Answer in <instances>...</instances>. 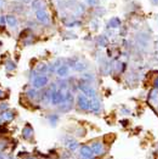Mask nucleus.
Wrapping results in <instances>:
<instances>
[{
  "label": "nucleus",
  "instance_id": "nucleus-3",
  "mask_svg": "<svg viewBox=\"0 0 158 159\" xmlns=\"http://www.w3.org/2000/svg\"><path fill=\"white\" fill-rule=\"evenodd\" d=\"M49 80L48 78L45 76V75H39L38 77H36L34 80V82H33V84L35 88H42L43 86L46 85L47 83H48Z\"/></svg>",
  "mask_w": 158,
  "mask_h": 159
},
{
  "label": "nucleus",
  "instance_id": "nucleus-11",
  "mask_svg": "<svg viewBox=\"0 0 158 159\" xmlns=\"http://www.w3.org/2000/svg\"><path fill=\"white\" fill-rule=\"evenodd\" d=\"M13 117H14V115L10 111H5L0 115V118L2 119V120H6V121H10L13 119Z\"/></svg>",
  "mask_w": 158,
  "mask_h": 159
},
{
  "label": "nucleus",
  "instance_id": "nucleus-6",
  "mask_svg": "<svg viewBox=\"0 0 158 159\" xmlns=\"http://www.w3.org/2000/svg\"><path fill=\"white\" fill-rule=\"evenodd\" d=\"M90 109H92L93 111H96V112L100 111L101 103L96 97L93 98L90 100Z\"/></svg>",
  "mask_w": 158,
  "mask_h": 159
},
{
  "label": "nucleus",
  "instance_id": "nucleus-20",
  "mask_svg": "<svg viewBox=\"0 0 158 159\" xmlns=\"http://www.w3.org/2000/svg\"><path fill=\"white\" fill-rule=\"evenodd\" d=\"M88 3L89 4H96L97 2V0H88Z\"/></svg>",
  "mask_w": 158,
  "mask_h": 159
},
{
  "label": "nucleus",
  "instance_id": "nucleus-9",
  "mask_svg": "<svg viewBox=\"0 0 158 159\" xmlns=\"http://www.w3.org/2000/svg\"><path fill=\"white\" fill-rule=\"evenodd\" d=\"M6 21H7V23L11 27H14V26H16V25H17L16 18L15 16H11V15L7 16Z\"/></svg>",
  "mask_w": 158,
  "mask_h": 159
},
{
  "label": "nucleus",
  "instance_id": "nucleus-14",
  "mask_svg": "<svg viewBox=\"0 0 158 159\" xmlns=\"http://www.w3.org/2000/svg\"><path fill=\"white\" fill-rule=\"evenodd\" d=\"M67 146L71 150H75L78 147V143L74 140H71L67 143Z\"/></svg>",
  "mask_w": 158,
  "mask_h": 159
},
{
  "label": "nucleus",
  "instance_id": "nucleus-23",
  "mask_svg": "<svg viewBox=\"0 0 158 159\" xmlns=\"http://www.w3.org/2000/svg\"><path fill=\"white\" fill-rule=\"evenodd\" d=\"M155 3H158V0H152Z\"/></svg>",
  "mask_w": 158,
  "mask_h": 159
},
{
  "label": "nucleus",
  "instance_id": "nucleus-19",
  "mask_svg": "<svg viewBox=\"0 0 158 159\" xmlns=\"http://www.w3.org/2000/svg\"><path fill=\"white\" fill-rule=\"evenodd\" d=\"M29 95L31 98H34V97L36 96V92L34 91V89H31V90H29Z\"/></svg>",
  "mask_w": 158,
  "mask_h": 159
},
{
  "label": "nucleus",
  "instance_id": "nucleus-5",
  "mask_svg": "<svg viewBox=\"0 0 158 159\" xmlns=\"http://www.w3.org/2000/svg\"><path fill=\"white\" fill-rule=\"evenodd\" d=\"M36 16H37V19L42 23H46L49 21L48 15H47L46 11L43 10V9H39V10L37 11Z\"/></svg>",
  "mask_w": 158,
  "mask_h": 159
},
{
  "label": "nucleus",
  "instance_id": "nucleus-8",
  "mask_svg": "<svg viewBox=\"0 0 158 159\" xmlns=\"http://www.w3.org/2000/svg\"><path fill=\"white\" fill-rule=\"evenodd\" d=\"M92 150L95 154H101L103 150V146L101 143L95 142L92 144Z\"/></svg>",
  "mask_w": 158,
  "mask_h": 159
},
{
  "label": "nucleus",
  "instance_id": "nucleus-18",
  "mask_svg": "<svg viewBox=\"0 0 158 159\" xmlns=\"http://www.w3.org/2000/svg\"><path fill=\"white\" fill-rule=\"evenodd\" d=\"M38 71H45L46 70H47V67H46V65L42 64V65H41V67H38Z\"/></svg>",
  "mask_w": 158,
  "mask_h": 159
},
{
  "label": "nucleus",
  "instance_id": "nucleus-16",
  "mask_svg": "<svg viewBox=\"0 0 158 159\" xmlns=\"http://www.w3.org/2000/svg\"><path fill=\"white\" fill-rule=\"evenodd\" d=\"M6 67L7 69L9 70V71H12V70L16 68V64L13 62H11V61H8L6 64Z\"/></svg>",
  "mask_w": 158,
  "mask_h": 159
},
{
  "label": "nucleus",
  "instance_id": "nucleus-21",
  "mask_svg": "<svg viewBox=\"0 0 158 159\" xmlns=\"http://www.w3.org/2000/svg\"><path fill=\"white\" fill-rule=\"evenodd\" d=\"M154 86H155L156 89H158V77L156 78L155 81H154Z\"/></svg>",
  "mask_w": 158,
  "mask_h": 159
},
{
  "label": "nucleus",
  "instance_id": "nucleus-15",
  "mask_svg": "<svg viewBox=\"0 0 158 159\" xmlns=\"http://www.w3.org/2000/svg\"><path fill=\"white\" fill-rule=\"evenodd\" d=\"M110 25L112 28H117L119 25H120V20H119V19H118V18H113V19L110 20Z\"/></svg>",
  "mask_w": 158,
  "mask_h": 159
},
{
  "label": "nucleus",
  "instance_id": "nucleus-1",
  "mask_svg": "<svg viewBox=\"0 0 158 159\" xmlns=\"http://www.w3.org/2000/svg\"><path fill=\"white\" fill-rule=\"evenodd\" d=\"M67 99V94L62 93V91H53L51 93V101L54 105L59 104L66 102Z\"/></svg>",
  "mask_w": 158,
  "mask_h": 159
},
{
  "label": "nucleus",
  "instance_id": "nucleus-22",
  "mask_svg": "<svg viewBox=\"0 0 158 159\" xmlns=\"http://www.w3.org/2000/svg\"><path fill=\"white\" fill-rule=\"evenodd\" d=\"M3 96V92H2V90H0V98H2Z\"/></svg>",
  "mask_w": 158,
  "mask_h": 159
},
{
  "label": "nucleus",
  "instance_id": "nucleus-17",
  "mask_svg": "<svg viewBox=\"0 0 158 159\" xmlns=\"http://www.w3.org/2000/svg\"><path fill=\"white\" fill-rule=\"evenodd\" d=\"M40 5H41V2H39V0H34V2H33V7L35 9H41L40 7Z\"/></svg>",
  "mask_w": 158,
  "mask_h": 159
},
{
  "label": "nucleus",
  "instance_id": "nucleus-12",
  "mask_svg": "<svg viewBox=\"0 0 158 159\" xmlns=\"http://www.w3.org/2000/svg\"><path fill=\"white\" fill-rule=\"evenodd\" d=\"M33 129L30 127H25L23 130V136L25 139H29L33 136Z\"/></svg>",
  "mask_w": 158,
  "mask_h": 159
},
{
  "label": "nucleus",
  "instance_id": "nucleus-13",
  "mask_svg": "<svg viewBox=\"0 0 158 159\" xmlns=\"http://www.w3.org/2000/svg\"><path fill=\"white\" fill-rule=\"evenodd\" d=\"M73 67H74L76 71H80L84 70L85 66H84V64L83 63H81V62H75V63H74V65H73Z\"/></svg>",
  "mask_w": 158,
  "mask_h": 159
},
{
  "label": "nucleus",
  "instance_id": "nucleus-2",
  "mask_svg": "<svg viewBox=\"0 0 158 159\" xmlns=\"http://www.w3.org/2000/svg\"><path fill=\"white\" fill-rule=\"evenodd\" d=\"M79 89L88 98H93L96 97V90L94 89L93 87H91V86H88V84H79Z\"/></svg>",
  "mask_w": 158,
  "mask_h": 159
},
{
  "label": "nucleus",
  "instance_id": "nucleus-25",
  "mask_svg": "<svg viewBox=\"0 0 158 159\" xmlns=\"http://www.w3.org/2000/svg\"><path fill=\"white\" fill-rule=\"evenodd\" d=\"M29 0H25V2H29Z\"/></svg>",
  "mask_w": 158,
  "mask_h": 159
},
{
  "label": "nucleus",
  "instance_id": "nucleus-10",
  "mask_svg": "<svg viewBox=\"0 0 158 159\" xmlns=\"http://www.w3.org/2000/svg\"><path fill=\"white\" fill-rule=\"evenodd\" d=\"M57 74L59 76H65L68 74V67L66 66H61L60 67H58L57 70Z\"/></svg>",
  "mask_w": 158,
  "mask_h": 159
},
{
  "label": "nucleus",
  "instance_id": "nucleus-24",
  "mask_svg": "<svg viewBox=\"0 0 158 159\" xmlns=\"http://www.w3.org/2000/svg\"><path fill=\"white\" fill-rule=\"evenodd\" d=\"M26 159H36L35 157H28V158H26Z\"/></svg>",
  "mask_w": 158,
  "mask_h": 159
},
{
  "label": "nucleus",
  "instance_id": "nucleus-4",
  "mask_svg": "<svg viewBox=\"0 0 158 159\" xmlns=\"http://www.w3.org/2000/svg\"><path fill=\"white\" fill-rule=\"evenodd\" d=\"M78 104L84 111H88L90 109V101L83 95H79L78 97Z\"/></svg>",
  "mask_w": 158,
  "mask_h": 159
},
{
  "label": "nucleus",
  "instance_id": "nucleus-7",
  "mask_svg": "<svg viewBox=\"0 0 158 159\" xmlns=\"http://www.w3.org/2000/svg\"><path fill=\"white\" fill-rule=\"evenodd\" d=\"M80 153L83 157H86V158H91L93 155V152L91 148L88 146H83L80 149Z\"/></svg>",
  "mask_w": 158,
  "mask_h": 159
}]
</instances>
